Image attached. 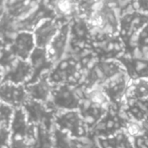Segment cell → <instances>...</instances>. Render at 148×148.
I'll list each match as a JSON object with an SVG mask.
<instances>
[{
    "label": "cell",
    "instance_id": "cell-16",
    "mask_svg": "<svg viewBox=\"0 0 148 148\" xmlns=\"http://www.w3.org/2000/svg\"><path fill=\"white\" fill-rule=\"evenodd\" d=\"M1 102L18 109L23 108L26 102L29 100L26 87L24 85H16L12 83H1L0 90Z\"/></svg>",
    "mask_w": 148,
    "mask_h": 148
},
{
    "label": "cell",
    "instance_id": "cell-15",
    "mask_svg": "<svg viewBox=\"0 0 148 148\" xmlns=\"http://www.w3.org/2000/svg\"><path fill=\"white\" fill-rule=\"evenodd\" d=\"M10 51L18 59L28 61L36 48L33 32L20 31L12 41L6 44Z\"/></svg>",
    "mask_w": 148,
    "mask_h": 148
},
{
    "label": "cell",
    "instance_id": "cell-18",
    "mask_svg": "<svg viewBox=\"0 0 148 148\" xmlns=\"http://www.w3.org/2000/svg\"><path fill=\"white\" fill-rule=\"evenodd\" d=\"M69 23H68L62 26L57 35L46 49L48 56L54 66L68 53L69 46Z\"/></svg>",
    "mask_w": 148,
    "mask_h": 148
},
{
    "label": "cell",
    "instance_id": "cell-20",
    "mask_svg": "<svg viewBox=\"0 0 148 148\" xmlns=\"http://www.w3.org/2000/svg\"><path fill=\"white\" fill-rule=\"evenodd\" d=\"M40 2L34 1H2L0 14L6 13L15 20L20 21L29 16Z\"/></svg>",
    "mask_w": 148,
    "mask_h": 148
},
{
    "label": "cell",
    "instance_id": "cell-21",
    "mask_svg": "<svg viewBox=\"0 0 148 148\" xmlns=\"http://www.w3.org/2000/svg\"><path fill=\"white\" fill-rule=\"evenodd\" d=\"M29 98L33 101L48 104L51 99L54 85L49 80V75L42 76L36 82L25 86Z\"/></svg>",
    "mask_w": 148,
    "mask_h": 148
},
{
    "label": "cell",
    "instance_id": "cell-7",
    "mask_svg": "<svg viewBox=\"0 0 148 148\" xmlns=\"http://www.w3.org/2000/svg\"><path fill=\"white\" fill-rule=\"evenodd\" d=\"M125 69L119 60H100L99 62L84 75L82 85L88 90L96 87H101L117 74Z\"/></svg>",
    "mask_w": 148,
    "mask_h": 148
},
{
    "label": "cell",
    "instance_id": "cell-9",
    "mask_svg": "<svg viewBox=\"0 0 148 148\" xmlns=\"http://www.w3.org/2000/svg\"><path fill=\"white\" fill-rule=\"evenodd\" d=\"M92 47L101 60H119L125 52L126 46L120 36L93 33Z\"/></svg>",
    "mask_w": 148,
    "mask_h": 148
},
{
    "label": "cell",
    "instance_id": "cell-28",
    "mask_svg": "<svg viewBox=\"0 0 148 148\" xmlns=\"http://www.w3.org/2000/svg\"><path fill=\"white\" fill-rule=\"evenodd\" d=\"M16 109L1 102L0 108V129L10 131L11 123L14 118Z\"/></svg>",
    "mask_w": 148,
    "mask_h": 148
},
{
    "label": "cell",
    "instance_id": "cell-3",
    "mask_svg": "<svg viewBox=\"0 0 148 148\" xmlns=\"http://www.w3.org/2000/svg\"><path fill=\"white\" fill-rule=\"evenodd\" d=\"M111 103L101 87L86 89V95L80 105L79 112L89 132L111 108Z\"/></svg>",
    "mask_w": 148,
    "mask_h": 148
},
{
    "label": "cell",
    "instance_id": "cell-12",
    "mask_svg": "<svg viewBox=\"0 0 148 148\" xmlns=\"http://www.w3.org/2000/svg\"><path fill=\"white\" fill-rule=\"evenodd\" d=\"M93 29L85 18L77 16L69 23V46L68 53L93 48Z\"/></svg>",
    "mask_w": 148,
    "mask_h": 148
},
{
    "label": "cell",
    "instance_id": "cell-22",
    "mask_svg": "<svg viewBox=\"0 0 148 148\" xmlns=\"http://www.w3.org/2000/svg\"><path fill=\"white\" fill-rule=\"evenodd\" d=\"M119 61L131 80L148 79V61L134 59L125 54L119 58Z\"/></svg>",
    "mask_w": 148,
    "mask_h": 148
},
{
    "label": "cell",
    "instance_id": "cell-23",
    "mask_svg": "<svg viewBox=\"0 0 148 148\" xmlns=\"http://www.w3.org/2000/svg\"><path fill=\"white\" fill-rule=\"evenodd\" d=\"M121 109L131 120L141 124H148V99L126 101Z\"/></svg>",
    "mask_w": 148,
    "mask_h": 148
},
{
    "label": "cell",
    "instance_id": "cell-14",
    "mask_svg": "<svg viewBox=\"0 0 148 148\" xmlns=\"http://www.w3.org/2000/svg\"><path fill=\"white\" fill-rule=\"evenodd\" d=\"M131 79L126 70L117 74L101 88L109 100L111 105L121 109L125 104L127 93Z\"/></svg>",
    "mask_w": 148,
    "mask_h": 148
},
{
    "label": "cell",
    "instance_id": "cell-8",
    "mask_svg": "<svg viewBox=\"0 0 148 148\" xmlns=\"http://www.w3.org/2000/svg\"><path fill=\"white\" fill-rule=\"evenodd\" d=\"M36 131L31 125L23 108L16 109L10 127V138L8 148H29Z\"/></svg>",
    "mask_w": 148,
    "mask_h": 148
},
{
    "label": "cell",
    "instance_id": "cell-24",
    "mask_svg": "<svg viewBox=\"0 0 148 148\" xmlns=\"http://www.w3.org/2000/svg\"><path fill=\"white\" fill-rule=\"evenodd\" d=\"M55 148H88L93 139H78L56 127L53 129Z\"/></svg>",
    "mask_w": 148,
    "mask_h": 148
},
{
    "label": "cell",
    "instance_id": "cell-19",
    "mask_svg": "<svg viewBox=\"0 0 148 148\" xmlns=\"http://www.w3.org/2000/svg\"><path fill=\"white\" fill-rule=\"evenodd\" d=\"M28 61L32 69V77L29 84L36 82L42 76L49 75L54 68V64L45 49L36 47Z\"/></svg>",
    "mask_w": 148,
    "mask_h": 148
},
{
    "label": "cell",
    "instance_id": "cell-17",
    "mask_svg": "<svg viewBox=\"0 0 148 148\" xmlns=\"http://www.w3.org/2000/svg\"><path fill=\"white\" fill-rule=\"evenodd\" d=\"M63 24L65 23L57 18H50L42 21L33 31L36 47L46 49Z\"/></svg>",
    "mask_w": 148,
    "mask_h": 148
},
{
    "label": "cell",
    "instance_id": "cell-6",
    "mask_svg": "<svg viewBox=\"0 0 148 148\" xmlns=\"http://www.w3.org/2000/svg\"><path fill=\"white\" fill-rule=\"evenodd\" d=\"M130 118L122 109L111 106L105 115L90 131L91 139L108 138L125 131Z\"/></svg>",
    "mask_w": 148,
    "mask_h": 148
},
{
    "label": "cell",
    "instance_id": "cell-2",
    "mask_svg": "<svg viewBox=\"0 0 148 148\" xmlns=\"http://www.w3.org/2000/svg\"><path fill=\"white\" fill-rule=\"evenodd\" d=\"M88 22L92 27L93 33L107 36L120 35L121 15L114 2H97Z\"/></svg>",
    "mask_w": 148,
    "mask_h": 148
},
{
    "label": "cell",
    "instance_id": "cell-29",
    "mask_svg": "<svg viewBox=\"0 0 148 148\" xmlns=\"http://www.w3.org/2000/svg\"><path fill=\"white\" fill-rule=\"evenodd\" d=\"M132 138L134 148H148V128L143 124L142 129Z\"/></svg>",
    "mask_w": 148,
    "mask_h": 148
},
{
    "label": "cell",
    "instance_id": "cell-26",
    "mask_svg": "<svg viewBox=\"0 0 148 148\" xmlns=\"http://www.w3.org/2000/svg\"><path fill=\"white\" fill-rule=\"evenodd\" d=\"M148 99V79L131 80L126 101H140Z\"/></svg>",
    "mask_w": 148,
    "mask_h": 148
},
{
    "label": "cell",
    "instance_id": "cell-1",
    "mask_svg": "<svg viewBox=\"0 0 148 148\" xmlns=\"http://www.w3.org/2000/svg\"><path fill=\"white\" fill-rule=\"evenodd\" d=\"M32 77L29 61L16 58L7 45H1V83L28 85Z\"/></svg>",
    "mask_w": 148,
    "mask_h": 148
},
{
    "label": "cell",
    "instance_id": "cell-31",
    "mask_svg": "<svg viewBox=\"0 0 148 148\" xmlns=\"http://www.w3.org/2000/svg\"><path fill=\"white\" fill-rule=\"evenodd\" d=\"M147 125V128H148V124H146Z\"/></svg>",
    "mask_w": 148,
    "mask_h": 148
},
{
    "label": "cell",
    "instance_id": "cell-11",
    "mask_svg": "<svg viewBox=\"0 0 148 148\" xmlns=\"http://www.w3.org/2000/svg\"><path fill=\"white\" fill-rule=\"evenodd\" d=\"M120 15V36L124 42L137 35L148 24L147 14L135 10L133 6V2Z\"/></svg>",
    "mask_w": 148,
    "mask_h": 148
},
{
    "label": "cell",
    "instance_id": "cell-4",
    "mask_svg": "<svg viewBox=\"0 0 148 148\" xmlns=\"http://www.w3.org/2000/svg\"><path fill=\"white\" fill-rule=\"evenodd\" d=\"M85 95L86 88L82 84L78 86H54L51 99L48 105L56 114L65 111L79 110Z\"/></svg>",
    "mask_w": 148,
    "mask_h": 148
},
{
    "label": "cell",
    "instance_id": "cell-10",
    "mask_svg": "<svg viewBox=\"0 0 148 148\" xmlns=\"http://www.w3.org/2000/svg\"><path fill=\"white\" fill-rule=\"evenodd\" d=\"M55 127L78 139H91L90 132L78 110L56 114Z\"/></svg>",
    "mask_w": 148,
    "mask_h": 148
},
{
    "label": "cell",
    "instance_id": "cell-13",
    "mask_svg": "<svg viewBox=\"0 0 148 148\" xmlns=\"http://www.w3.org/2000/svg\"><path fill=\"white\" fill-rule=\"evenodd\" d=\"M23 108L31 125L49 130L54 129L56 113L48 104L29 99Z\"/></svg>",
    "mask_w": 148,
    "mask_h": 148
},
{
    "label": "cell",
    "instance_id": "cell-5",
    "mask_svg": "<svg viewBox=\"0 0 148 148\" xmlns=\"http://www.w3.org/2000/svg\"><path fill=\"white\" fill-rule=\"evenodd\" d=\"M83 79L84 72L79 62L69 54L57 62L49 74V80L54 86H78L82 84Z\"/></svg>",
    "mask_w": 148,
    "mask_h": 148
},
{
    "label": "cell",
    "instance_id": "cell-27",
    "mask_svg": "<svg viewBox=\"0 0 148 148\" xmlns=\"http://www.w3.org/2000/svg\"><path fill=\"white\" fill-rule=\"evenodd\" d=\"M29 148H55L53 130L36 127L35 134Z\"/></svg>",
    "mask_w": 148,
    "mask_h": 148
},
{
    "label": "cell",
    "instance_id": "cell-30",
    "mask_svg": "<svg viewBox=\"0 0 148 148\" xmlns=\"http://www.w3.org/2000/svg\"><path fill=\"white\" fill-rule=\"evenodd\" d=\"M88 148H101V147L98 145V143L96 142V140L93 139V141H92V143H91L90 147H89Z\"/></svg>",
    "mask_w": 148,
    "mask_h": 148
},
{
    "label": "cell",
    "instance_id": "cell-25",
    "mask_svg": "<svg viewBox=\"0 0 148 148\" xmlns=\"http://www.w3.org/2000/svg\"><path fill=\"white\" fill-rule=\"evenodd\" d=\"M94 140L101 148H134L132 138L126 131L120 132L112 137Z\"/></svg>",
    "mask_w": 148,
    "mask_h": 148
}]
</instances>
